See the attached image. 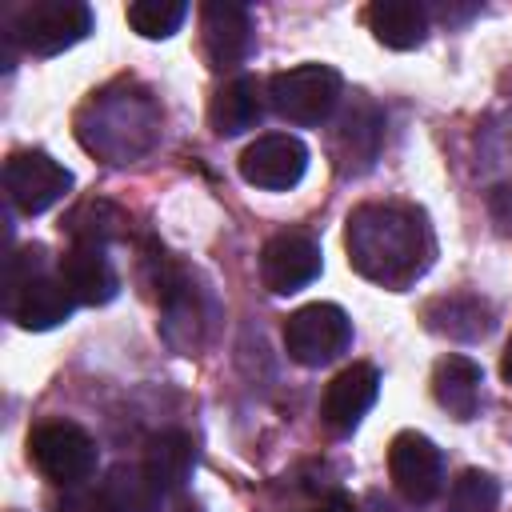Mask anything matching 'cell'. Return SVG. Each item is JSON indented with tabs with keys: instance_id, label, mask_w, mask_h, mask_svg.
Wrapping results in <instances>:
<instances>
[{
	"instance_id": "cell-8",
	"label": "cell",
	"mask_w": 512,
	"mask_h": 512,
	"mask_svg": "<svg viewBox=\"0 0 512 512\" xmlns=\"http://www.w3.org/2000/svg\"><path fill=\"white\" fill-rule=\"evenodd\" d=\"M388 476L408 504H432L444 488V456L424 432H396L388 444Z\"/></svg>"
},
{
	"instance_id": "cell-19",
	"label": "cell",
	"mask_w": 512,
	"mask_h": 512,
	"mask_svg": "<svg viewBox=\"0 0 512 512\" xmlns=\"http://www.w3.org/2000/svg\"><path fill=\"white\" fill-rule=\"evenodd\" d=\"M144 472L156 480V488L168 496V492H180L188 480H192V472H196V444H192V436L188 432H160V436H152L148 440V448H144Z\"/></svg>"
},
{
	"instance_id": "cell-9",
	"label": "cell",
	"mask_w": 512,
	"mask_h": 512,
	"mask_svg": "<svg viewBox=\"0 0 512 512\" xmlns=\"http://www.w3.org/2000/svg\"><path fill=\"white\" fill-rule=\"evenodd\" d=\"M308 168V148L304 140L288 136V132H268V136H256L244 152H240V176L244 184L252 188H264V192H288L300 184Z\"/></svg>"
},
{
	"instance_id": "cell-28",
	"label": "cell",
	"mask_w": 512,
	"mask_h": 512,
	"mask_svg": "<svg viewBox=\"0 0 512 512\" xmlns=\"http://www.w3.org/2000/svg\"><path fill=\"white\" fill-rule=\"evenodd\" d=\"M368 508H372V512H400V508H396L392 500H384L380 492H372V496H368Z\"/></svg>"
},
{
	"instance_id": "cell-24",
	"label": "cell",
	"mask_w": 512,
	"mask_h": 512,
	"mask_svg": "<svg viewBox=\"0 0 512 512\" xmlns=\"http://www.w3.org/2000/svg\"><path fill=\"white\" fill-rule=\"evenodd\" d=\"M496 500H500V484L488 472L468 468L452 480L444 512H496Z\"/></svg>"
},
{
	"instance_id": "cell-11",
	"label": "cell",
	"mask_w": 512,
	"mask_h": 512,
	"mask_svg": "<svg viewBox=\"0 0 512 512\" xmlns=\"http://www.w3.org/2000/svg\"><path fill=\"white\" fill-rule=\"evenodd\" d=\"M200 40L212 68H236L252 52V12L236 0H208L200 4Z\"/></svg>"
},
{
	"instance_id": "cell-1",
	"label": "cell",
	"mask_w": 512,
	"mask_h": 512,
	"mask_svg": "<svg viewBox=\"0 0 512 512\" xmlns=\"http://www.w3.org/2000/svg\"><path fill=\"white\" fill-rule=\"evenodd\" d=\"M348 264L384 288H408L432 264V228L408 204H360L344 228Z\"/></svg>"
},
{
	"instance_id": "cell-2",
	"label": "cell",
	"mask_w": 512,
	"mask_h": 512,
	"mask_svg": "<svg viewBox=\"0 0 512 512\" xmlns=\"http://www.w3.org/2000/svg\"><path fill=\"white\" fill-rule=\"evenodd\" d=\"M80 144L88 152L108 156L112 164H124L128 156L144 152L156 132V112L144 96H112L100 92L84 112H80Z\"/></svg>"
},
{
	"instance_id": "cell-27",
	"label": "cell",
	"mask_w": 512,
	"mask_h": 512,
	"mask_svg": "<svg viewBox=\"0 0 512 512\" xmlns=\"http://www.w3.org/2000/svg\"><path fill=\"white\" fill-rule=\"evenodd\" d=\"M312 512H360L356 508V500L352 496H344V492H336V496H328L320 508H312Z\"/></svg>"
},
{
	"instance_id": "cell-14",
	"label": "cell",
	"mask_w": 512,
	"mask_h": 512,
	"mask_svg": "<svg viewBox=\"0 0 512 512\" xmlns=\"http://www.w3.org/2000/svg\"><path fill=\"white\" fill-rule=\"evenodd\" d=\"M60 280L72 292L76 304H108L120 292V276L104 252V244H68V252L60 256Z\"/></svg>"
},
{
	"instance_id": "cell-4",
	"label": "cell",
	"mask_w": 512,
	"mask_h": 512,
	"mask_svg": "<svg viewBox=\"0 0 512 512\" xmlns=\"http://www.w3.org/2000/svg\"><path fill=\"white\" fill-rule=\"evenodd\" d=\"M340 92H344V80L328 64H296V68H284L268 80L272 112L288 124H300V128L324 124L336 112Z\"/></svg>"
},
{
	"instance_id": "cell-23",
	"label": "cell",
	"mask_w": 512,
	"mask_h": 512,
	"mask_svg": "<svg viewBox=\"0 0 512 512\" xmlns=\"http://www.w3.org/2000/svg\"><path fill=\"white\" fill-rule=\"evenodd\" d=\"M124 16H128L132 32H140L144 40H168L188 20V4L184 0H136V4H128Z\"/></svg>"
},
{
	"instance_id": "cell-12",
	"label": "cell",
	"mask_w": 512,
	"mask_h": 512,
	"mask_svg": "<svg viewBox=\"0 0 512 512\" xmlns=\"http://www.w3.org/2000/svg\"><path fill=\"white\" fill-rule=\"evenodd\" d=\"M380 396V372L372 364H348L344 372H336L320 396V420L328 432L336 436H348L364 416L368 408L376 404Z\"/></svg>"
},
{
	"instance_id": "cell-7",
	"label": "cell",
	"mask_w": 512,
	"mask_h": 512,
	"mask_svg": "<svg viewBox=\"0 0 512 512\" xmlns=\"http://www.w3.org/2000/svg\"><path fill=\"white\" fill-rule=\"evenodd\" d=\"M4 188L16 212L24 216H40L52 204H60L72 188V172L64 164H56L48 152H12L4 160Z\"/></svg>"
},
{
	"instance_id": "cell-25",
	"label": "cell",
	"mask_w": 512,
	"mask_h": 512,
	"mask_svg": "<svg viewBox=\"0 0 512 512\" xmlns=\"http://www.w3.org/2000/svg\"><path fill=\"white\" fill-rule=\"evenodd\" d=\"M56 512H116V504L108 500V492H104V484H100V488H88V484H76V488H68V492L60 496V504H56Z\"/></svg>"
},
{
	"instance_id": "cell-13",
	"label": "cell",
	"mask_w": 512,
	"mask_h": 512,
	"mask_svg": "<svg viewBox=\"0 0 512 512\" xmlns=\"http://www.w3.org/2000/svg\"><path fill=\"white\" fill-rule=\"evenodd\" d=\"M380 144H384V112L372 104V100H356L336 132H332V156H336V168L344 176H360L376 164L380 156Z\"/></svg>"
},
{
	"instance_id": "cell-17",
	"label": "cell",
	"mask_w": 512,
	"mask_h": 512,
	"mask_svg": "<svg viewBox=\"0 0 512 512\" xmlns=\"http://www.w3.org/2000/svg\"><path fill=\"white\" fill-rule=\"evenodd\" d=\"M260 116H264V92L252 76H232L212 92L208 124L216 136H240V132L256 128Z\"/></svg>"
},
{
	"instance_id": "cell-21",
	"label": "cell",
	"mask_w": 512,
	"mask_h": 512,
	"mask_svg": "<svg viewBox=\"0 0 512 512\" xmlns=\"http://www.w3.org/2000/svg\"><path fill=\"white\" fill-rule=\"evenodd\" d=\"M104 492L116 504V512H160L164 492L144 472V464H116L104 476Z\"/></svg>"
},
{
	"instance_id": "cell-5",
	"label": "cell",
	"mask_w": 512,
	"mask_h": 512,
	"mask_svg": "<svg viewBox=\"0 0 512 512\" xmlns=\"http://www.w3.org/2000/svg\"><path fill=\"white\" fill-rule=\"evenodd\" d=\"M28 456L36 464V472L60 488H76L96 472V440L72 424V420H48L40 428H32L28 436Z\"/></svg>"
},
{
	"instance_id": "cell-6",
	"label": "cell",
	"mask_w": 512,
	"mask_h": 512,
	"mask_svg": "<svg viewBox=\"0 0 512 512\" xmlns=\"http://www.w3.org/2000/svg\"><path fill=\"white\" fill-rule=\"evenodd\" d=\"M352 344V320L340 304H304L284 320V352L300 368H320L344 356Z\"/></svg>"
},
{
	"instance_id": "cell-29",
	"label": "cell",
	"mask_w": 512,
	"mask_h": 512,
	"mask_svg": "<svg viewBox=\"0 0 512 512\" xmlns=\"http://www.w3.org/2000/svg\"><path fill=\"white\" fill-rule=\"evenodd\" d=\"M500 372H504V380L512 384V336H508V344H504V356H500Z\"/></svg>"
},
{
	"instance_id": "cell-20",
	"label": "cell",
	"mask_w": 512,
	"mask_h": 512,
	"mask_svg": "<svg viewBox=\"0 0 512 512\" xmlns=\"http://www.w3.org/2000/svg\"><path fill=\"white\" fill-rule=\"evenodd\" d=\"M424 324L448 340H484L492 332V304L480 296H440L424 304Z\"/></svg>"
},
{
	"instance_id": "cell-15",
	"label": "cell",
	"mask_w": 512,
	"mask_h": 512,
	"mask_svg": "<svg viewBox=\"0 0 512 512\" xmlns=\"http://www.w3.org/2000/svg\"><path fill=\"white\" fill-rule=\"evenodd\" d=\"M72 308H76L72 292L64 288V280H52V276H32L24 288H16L8 296L12 320L28 332H48V328L64 324L72 316Z\"/></svg>"
},
{
	"instance_id": "cell-3",
	"label": "cell",
	"mask_w": 512,
	"mask_h": 512,
	"mask_svg": "<svg viewBox=\"0 0 512 512\" xmlns=\"http://www.w3.org/2000/svg\"><path fill=\"white\" fill-rule=\"evenodd\" d=\"M92 32V8L80 0H32L12 12L8 40H16L28 56H60Z\"/></svg>"
},
{
	"instance_id": "cell-18",
	"label": "cell",
	"mask_w": 512,
	"mask_h": 512,
	"mask_svg": "<svg viewBox=\"0 0 512 512\" xmlns=\"http://www.w3.org/2000/svg\"><path fill=\"white\" fill-rule=\"evenodd\" d=\"M480 384H484V372L468 356H456L452 352V356L436 360V368H432V396L456 420H472L476 416V408H480Z\"/></svg>"
},
{
	"instance_id": "cell-26",
	"label": "cell",
	"mask_w": 512,
	"mask_h": 512,
	"mask_svg": "<svg viewBox=\"0 0 512 512\" xmlns=\"http://www.w3.org/2000/svg\"><path fill=\"white\" fill-rule=\"evenodd\" d=\"M488 212H492V220H496L504 232H512V180L500 184V188H492V196H488Z\"/></svg>"
},
{
	"instance_id": "cell-22",
	"label": "cell",
	"mask_w": 512,
	"mask_h": 512,
	"mask_svg": "<svg viewBox=\"0 0 512 512\" xmlns=\"http://www.w3.org/2000/svg\"><path fill=\"white\" fill-rule=\"evenodd\" d=\"M68 236L72 244H108L124 232V212H116L108 200H84L72 216H68Z\"/></svg>"
},
{
	"instance_id": "cell-16",
	"label": "cell",
	"mask_w": 512,
	"mask_h": 512,
	"mask_svg": "<svg viewBox=\"0 0 512 512\" xmlns=\"http://www.w3.org/2000/svg\"><path fill=\"white\" fill-rule=\"evenodd\" d=\"M364 24L376 36V44H384L392 52L420 48L428 36V12L416 0H376L364 8Z\"/></svg>"
},
{
	"instance_id": "cell-10",
	"label": "cell",
	"mask_w": 512,
	"mask_h": 512,
	"mask_svg": "<svg viewBox=\"0 0 512 512\" xmlns=\"http://www.w3.org/2000/svg\"><path fill=\"white\" fill-rule=\"evenodd\" d=\"M324 268L320 244L308 232H276L260 248V280L276 296H292L308 288Z\"/></svg>"
}]
</instances>
